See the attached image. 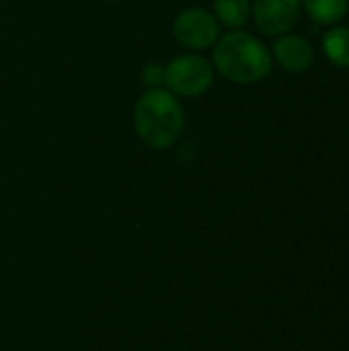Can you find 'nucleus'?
Masks as SVG:
<instances>
[{"label": "nucleus", "instance_id": "obj_9", "mask_svg": "<svg viewBox=\"0 0 349 351\" xmlns=\"http://www.w3.org/2000/svg\"><path fill=\"white\" fill-rule=\"evenodd\" d=\"M323 51L331 64L349 68V27L333 25L323 35Z\"/></svg>", "mask_w": 349, "mask_h": 351}, {"label": "nucleus", "instance_id": "obj_7", "mask_svg": "<svg viewBox=\"0 0 349 351\" xmlns=\"http://www.w3.org/2000/svg\"><path fill=\"white\" fill-rule=\"evenodd\" d=\"M302 10L323 27L337 25L349 10V0H300Z\"/></svg>", "mask_w": 349, "mask_h": 351}, {"label": "nucleus", "instance_id": "obj_10", "mask_svg": "<svg viewBox=\"0 0 349 351\" xmlns=\"http://www.w3.org/2000/svg\"><path fill=\"white\" fill-rule=\"evenodd\" d=\"M142 82L146 84V88H154V86H163L165 82V66L158 62H150L142 68L140 72Z\"/></svg>", "mask_w": 349, "mask_h": 351}, {"label": "nucleus", "instance_id": "obj_5", "mask_svg": "<svg viewBox=\"0 0 349 351\" xmlns=\"http://www.w3.org/2000/svg\"><path fill=\"white\" fill-rule=\"evenodd\" d=\"M302 14L300 0H253L251 19L259 33L278 37L290 33Z\"/></svg>", "mask_w": 349, "mask_h": 351}, {"label": "nucleus", "instance_id": "obj_4", "mask_svg": "<svg viewBox=\"0 0 349 351\" xmlns=\"http://www.w3.org/2000/svg\"><path fill=\"white\" fill-rule=\"evenodd\" d=\"M220 35V23L216 21L214 12L202 6H189L173 21V37L179 45L193 51L212 47Z\"/></svg>", "mask_w": 349, "mask_h": 351}, {"label": "nucleus", "instance_id": "obj_1", "mask_svg": "<svg viewBox=\"0 0 349 351\" xmlns=\"http://www.w3.org/2000/svg\"><path fill=\"white\" fill-rule=\"evenodd\" d=\"M212 66L234 84H255L269 76L274 58L261 39L243 29H232L212 45Z\"/></svg>", "mask_w": 349, "mask_h": 351}, {"label": "nucleus", "instance_id": "obj_2", "mask_svg": "<svg viewBox=\"0 0 349 351\" xmlns=\"http://www.w3.org/2000/svg\"><path fill=\"white\" fill-rule=\"evenodd\" d=\"M134 130L142 144L152 150L175 146L185 132V111L165 86L146 88L134 105Z\"/></svg>", "mask_w": 349, "mask_h": 351}, {"label": "nucleus", "instance_id": "obj_11", "mask_svg": "<svg viewBox=\"0 0 349 351\" xmlns=\"http://www.w3.org/2000/svg\"><path fill=\"white\" fill-rule=\"evenodd\" d=\"M107 2H121V0H107Z\"/></svg>", "mask_w": 349, "mask_h": 351}, {"label": "nucleus", "instance_id": "obj_8", "mask_svg": "<svg viewBox=\"0 0 349 351\" xmlns=\"http://www.w3.org/2000/svg\"><path fill=\"white\" fill-rule=\"evenodd\" d=\"M214 16L230 31L243 29L251 19V0H214Z\"/></svg>", "mask_w": 349, "mask_h": 351}, {"label": "nucleus", "instance_id": "obj_6", "mask_svg": "<svg viewBox=\"0 0 349 351\" xmlns=\"http://www.w3.org/2000/svg\"><path fill=\"white\" fill-rule=\"evenodd\" d=\"M272 58L282 70L300 74L313 66L315 49L306 37L296 33H284L276 37V43L272 47Z\"/></svg>", "mask_w": 349, "mask_h": 351}, {"label": "nucleus", "instance_id": "obj_3", "mask_svg": "<svg viewBox=\"0 0 349 351\" xmlns=\"http://www.w3.org/2000/svg\"><path fill=\"white\" fill-rule=\"evenodd\" d=\"M216 70L212 60L202 53H181L173 58L165 66V82L163 86L171 90L175 97H200L208 93L214 84Z\"/></svg>", "mask_w": 349, "mask_h": 351}]
</instances>
